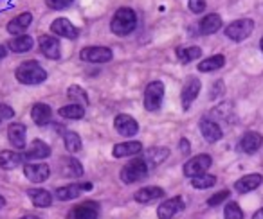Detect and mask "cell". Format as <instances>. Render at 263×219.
Returning <instances> with one entry per match:
<instances>
[{"instance_id":"22","label":"cell","mask_w":263,"mask_h":219,"mask_svg":"<svg viewBox=\"0 0 263 219\" xmlns=\"http://www.w3.org/2000/svg\"><path fill=\"white\" fill-rule=\"evenodd\" d=\"M31 117H33L34 124L38 126H45L52 117V110L49 104H44V102H36V104L31 108Z\"/></svg>"},{"instance_id":"36","label":"cell","mask_w":263,"mask_h":219,"mask_svg":"<svg viewBox=\"0 0 263 219\" xmlns=\"http://www.w3.org/2000/svg\"><path fill=\"white\" fill-rule=\"evenodd\" d=\"M63 142H65V149L69 153H78L81 149V137L74 132H67L63 135Z\"/></svg>"},{"instance_id":"21","label":"cell","mask_w":263,"mask_h":219,"mask_svg":"<svg viewBox=\"0 0 263 219\" xmlns=\"http://www.w3.org/2000/svg\"><path fill=\"white\" fill-rule=\"evenodd\" d=\"M200 132L208 142H216L222 139V128L211 119H202L200 121Z\"/></svg>"},{"instance_id":"2","label":"cell","mask_w":263,"mask_h":219,"mask_svg":"<svg viewBox=\"0 0 263 219\" xmlns=\"http://www.w3.org/2000/svg\"><path fill=\"white\" fill-rule=\"evenodd\" d=\"M16 79L22 84H40L47 79V72L38 61H24L15 72Z\"/></svg>"},{"instance_id":"33","label":"cell","mask_w":263,"mask_h":219,"mask_svg":"<svg viewBox=\"0 0 263 219\" xmlns=\"http://www.w3.org/2000/svg\"><path fill=\"white\" fill-rule=\"evenodd\" d=\"M202 56L200 47H180L177 49V58L180 59V63H191L193 59H198Z\"/></svg>"},{"instance_id":"4","label":"cell","mask_w":263,"mask_h":219,"mask_svg":"<svg viewBox=\"0 0 263 219\" xmlns=\"http://www.w3.org/2000/svg\"><path fill=\"white\" fill-rule=\"evenodd\" d=\"M164 92L166 88L162 81H152L144 90V108L148 112H157L162 104V99H164Z\"/></svg>"},{"instance_id":"35","label":"cell","mask_w":263,"mask_h":219,"mask_svg":"<svg viewBox=\"0 0 263 219\" xmlns=\"http://www.w3.org/2000/svg\"><path fill=\"white\" fill-rule=\"evenodd\" d=\"M63 174L78 178V176L83 174V167H81V164L76 158H67V160L63 162Z\"/></svg>"},{"instance_id":"29","label":"cell","mask_w":263,"mask_h":219,"mask_svg":"<svg viewBox=\"0 0 263 219\" xmlns=\"http://www.w3.org/2000/svg\"><path fill=\"white\" fill-rule=\"evenodd\" d=\"M223 65H226V56L215 54V56H211V58L204 59V61L198 65V70H200V72H215V70L222 69Z\"/></svg>"},{"instance_id":"26","label":"cell","mask_w":263,"mask_h":219,"mask_svg":"<svg viewBox=\"0 0 263 219\" xmlns=\"http://www.w3.org/2000/svg\"><path fill=\"white\" fill-rule=\"evenodd\" d=\"M220 27H222V16L216 15V13H211V15L204 16L200 22V33L202 34H215L216 31H220Z\"/></svg>"},{"instance_id":"44","label":"cell","mask_w":263,"mask_h":219,"mask_svg":"<svg viewBox=\"0 0 263 219\" xmlns=\"http://www.w3.org/2000/svg\"><path fill=\"white\" fill-rule=\"evenodd\" d=\"M252 219H263V207L259 208V210L254 212V215H252Z\"/></svg>"},{"instance_id":"3","label":"cell","mask_w":263,"mask_h":219,"mask_svg":"<svg viewBox=\"0 0 263 219\" xmlns=\"http://www.w3.org/2000/svg\"><path fill=\"white\" fill-rule=\"evenodd\" d=\"M148 172H150V165H148V162L144 160L143 157H137L132 162H128V164L123 167V171H121V180L130 185V183H136V182L144 180Z\"/></svg>"},{"instance_id":"38","label":"cell","mask_w":263,"mask_h":219,"mask_svg":"<svg viewBox=\"0 0 263 219\" xmlns=\"http://www.w3.org/2000/svg\"><path fill=\"white\" fill-rule=\"evenodd\" d=\"M227 198H229V190H220V192L213 194V196L209 198L208 205H209V207H216V205H220L222 201H226Z\"/></svg>"},{"instance_id":"17","label":"cell","mask_w":263,"mask_h":219,"mask_svg":"<svg viewBox=\"0 0 263 219\" xmlns=\"http://www.w3.org/2000/svg\"><path fill=\"white\" fill-rule=\"evenodd\" d=\"M26 135H27V129L24 124H20V122H15V124L9 126L8 129V139L9 142H11L13 147H16V149H24L26 147Z\"/></svg>"},{"instance_id":"20","label":"cell","mask_w":263,"mask_h":219,"mask_svg":"<svg viewBox=\"0 0 263 219\" xmlns=\"http://www.w3.org/2000/svg\"><path fill=\"white\" fill-rule=\"evenodd\" d=\"M261 146H263V137L259 135L258 132H247L240 140L241 151H245V153H249V155L256 153Z\"/></svg>"},{"instance_id":"25","label":"cell","mask_w":263,"mask_h":219,"mask_svg":"<svg viewBox=\"0 0 263 219\" xmlns=\"http://www.w3.org/2000/svg\"><path fill=\"white\" fill-rule=\"evenodd\" d=\"M33 45H34V41L29 34H20V36H15L11 41H9L8 49L11 52H16V54H22V52L31 51Z\"/></svg>"},{"instance_id":"9","label":"cell","mask_w":263,"mask_h":219,"mask_svg":"<svg viewBox=\"0 0 263 219\" xmlns=\"http://www.w3.org/2000/svg\"><path fill=\"white\" fill-rule=\"evenodd\" d=\"M114 128L119 133L121 137H136L137 132H139V124L134 117L126 114H121L114 119Z\"/></svg>"},{"instance_id":"43","label":"cell","mask_w":263,"mask_h":219,"mask_svg":"<svg viewBox=\"0 0 263 219\" xmlns=\"http://www.w3.org/2000/svg\"><path fill=\"white\" fill-rule=\"evenodd\" d=\"M8 56V47H4V45H0V61Z\"/></svg>"},{"instance_id":"14","label":"cell","mask_w":263,"mask_h":219,"mask_svg":"<svg viewBox=\"0 0 263 219\" xmlns=\"http://www.w3.org/2000/svg\"><path fill=\"white\" fill-rule=\"evenodd\" d=\"M263 182V176L258 174V172H252V174H245L241 176L240 180H236L234 182V189H236V192H251V190L258 189L259 185H261Z\"/></svg>"},{"instance_id":"48","label":"cell","mask_w":263,"mask_h":219,"mask_svg":"<svg viewBox=\"0 0 263 219\" xmlns=\"http://www.w3.org/2000/svg\"><path fill=\"white\" fill-rule=\"evenodd\" d=\"M259 47H261V52H263V38H261V41H259Z\"/></svg>"},{"instance_id":"12","label":"cell","mask_w":263,"mask_h":219,"mask_svg":"<svg viewBox=\"0 0 263 219\" xmlns=\"http://www.w3.org/2000/svg\"><path fill=\"white\" fill-rule=\"evenodd\" d=\"M200 88H202V83L197 77L186 81V84H184V88H182V94H180L184 110H190V106L193 104V101L198 97V94H200Z\"/></svg>"},{"instance_id":"10","label":"cell","mask_w":263,"mask_h":219,"mask_svg":"<svg viewBox=\"0 0 263 219\" xmlns=\"http://www.w3.org/2000/svg\"><path fill=\"white\" fill-rule=\"evenodd\" d=\"M51 31L56 34V36L67 38V40H76V38L80 36L78 27L67 18H56L54 22L51 24Z\"/></svg>"},{"instance_id":"16","label":"cell","mask_w":263,"mask_h":219,"mask_svg":"<svg viewBox=\"0 0 263 219\" xmlns=\"http://www.w3.org/2000/svg\"><path fill=\"white\" fill-rule=\"evenodd\" d=\"M49 155H51V147H49L44 140H33V142L27 146L24 158H27V160H44Z\"/></svg>"},{"instance_id":"19","label":"cell","mask_w":263,"mask_h":219,"mask_svg":"<svg viewBox=\"0 0 263 219\" xmlns=\"http://www.w3.org/2000/svg\"><path fill=\"white\" fill-rule=\"evenodd\" d=\"M40 51H42V54L49 59H60V56H62V49H60L58 38H52V36L40 38Z\"/></svg>"},{"instance_id":"45","label":"cell","mask_w":263,"mask_h":219,"mask_svg":"<svg viewBox=\"0 0 263 219\" xmlns=\"http://www.w3.org/2000/svg\"><path fill=\"white\" fill-rule=\"evenodd\" d=\"M81 190H92V183H80Z\"/></svg>"},{"instance_id":"39","label":"cell","mask_w":263,"mask_h":219,"mask_svg":"<svg viewBox=\"0 0 263 219\" xmlns=\"http://www.w3.org/2000/svg\"><path fill=\"white\" fill-rule=\"evenodd\" d=\"M47 6L54 11H62V9H67L70 4H72L74 0H45Z\"/></svg>"},{"instance_id":"40","label":"cell","mask_w":263,"mask_h":219,"mask_svg":"<svg viewBox=\"0 0 263 219\" xmlns=\"http://www.w3.org/2000/svg\"><path fill=\"white\" fill-rule=\"evenodd\" d=\"M190 9L193 13H202L205 9V0H190Z\"/></svg>"},{"instance_id":"31","label":"cell","mask_w":263,"mask_h":219,"mask_svg":"<svg viewBox=\"0 0 263 219\" xmlns=\"http://www.w3.org/2000/svg\"><path fill=\"white\" fill-rule=\"evenodd\" d=\"M67 97H69L70 101L74 102V104H80V106H87L88 102H90L87 92H85L81 86H78V84H72V86H69V90H67Z\"/></svg>"},{"instance_id":"42","label":"cell","mask_w":263,"mask_h":219,"mask_svg":"<svg viewBox=\"0 0 263 219\" xmlns=\"http://www.w3.org/2000/svg\"><path fill=\"white\" fill-rule=\"evenodd\" d=\"M179 147H180V151H182L184 155H190V142H187V139H180Z\"/></svg>"},{"instance_id":"37","label":"cell","mask_w":263,"mask_h":219,"mask_svg":"<svg viewBox=\"0 0 263 219\" xmlns=\"http://www.w3.org/2000/svg\"><path fill=\"white\" fill-rule=\"evenodd\" d=\"M223 219H243V210L240 208V205L231 201L223 208Z\"/></svg>"},{"instance_id":"13","label":"cell","mask_w":263,"mask_h":219,"mask_svg":"<svg viewBox=\"0 0 263 219\" xmlns=\"http://www.w3.org/2000/svg\"><path fill=\"white\" fill-rule=\"evenodd\" d=\"M99 217V205L96 201H83L78 207L72 208L70 219H98Z\"/></svg>"},{"instance_id":"11","label":"cell","mask_w":263,"mask_h":219,"mask_svg":"<svg viewBox=\"0 0 263 219\" xmlns=\"http://www.w3.org/2000/svg\"><path fill=\"white\" fill-rule=\"evenodd\" d=\"M24 174L27 180L34 183H42L51 176V169L47 164H36V162H29V164L24 165Z\"/></svg>"},{"instance_id":"1","label":"cell","mask_w":263,"mask_h":219,"mask_svg":"<svg viewBox=\"0 0 263 219\" xmlns=\"http://www.w3.org/2000/svg\"><path fill=\"white\" fill-rule=\"evenodd\" d=\"M137 26V15L134 9L130 8H121L116 11L112 22H110V29H112L114 34L117 36H126L132 31L136 29Z\"/></svg>"},{"instance_id":"47","label":"cell","mask_w":263,"mask_h":219,"mask_svg":"<svg viewBox=\"0 0 263 219\" xmlns=\"http://www.w3.org/2000/svg\"><path fill=\"white\" fill-rule=\"evenodd\" d=\"M4 205H6V201H4V198H2V196H0V208H2V207H4Z\"/></svg>"},{"instance_id":"15","label":"cell","mask_w":263,"mask_h":219,"mask_svg":"<svg viewBox=\"0 0 263 219\" xmlns=\"http://www.w3.org/2000/svg\"><path fill=\"white\" fill-rule=\"evenodd\" d=\"M31 22H33V15L31 13H20L18 16H15L8 24V33L13 34V36H20V34L26 33L27 27L31 26Z\"/></svg>"},{"instance_id":"41","label":"cell","mask_w":263,"mask_h":219,"mask_svg":"<svg viewBox=\"0 0 263 219\" xmlns=\"http://www.w3.org/2000/svg\"><path fill=\"white\" fill-rule=\"evenodd\" d=\"M15 115V110L8 104H0V117L2 119H11Z\"/></svg>"},{"instance_id":"7","label":"cell","mask_w":263,"mask_h":219,"mask_svg":"<svg viewBox=\"0 0 263 219\" xmlns=\"http://www.w3.org/2000/svg\"><path fill=\"white\" fill-rule=\"evenodd\" d=\"M186 208V203L180 196L170 198V200H164L157 208V217L159 219H172L175 217L179 212H182Z\"/></svg>"},{"instance_id":"49","label":"cell","mask_w":263,"mask_h":219,"mask_svg":"<svg viewBox=\"0 0 263 219\" xmlns=\"http://www.w3.org/2000/svg\"><path fill=\"white\" fill-rule=\"evenodd\" d=\"M0 121H2V117H0Z\"/></svg>"},{"instance_id":"46","label":"cell","mask_w":263,"mask_h":219,"mask_svg":"<svg viewBox=\"0 0 263 219\" xmlns=\"http://www.w3.org/2000/svg\"><path fill=\"white\" fill-rule=\"evenodd\" d=\"M20 219H40L38 215H24V217H20Z\"/></svg>"},{"instance_id":"30","label":"cell","mask_w":263,"mask_h":219,"mask_svg":"<svg viewBox=\"0 0 263 219\" xmlns=\"http://www.w3.org/2000/svg\"><path fill=\"white\" fill-rule=\"evenodd\" d=\"M80 194H81V185H80V183H70V185L60 187V189L56 190V198H58L60 201L76 200Z\"/></svg>"},{"instance_id":"8","label":"cell","mask_w":263,"mask_h":219,"mask_svg":"<svg viewBox=\"0 0 263 219\" xmlns=\"http://www.w3.org/2000/svg\"><path fill=\"white\" fill-rule=\"evenodd\" d=\"M112 56H114L112 49L99 47V45H96V47H85L80 52V58L88 63H106L112 59Z\"/></svg>"},{"instance_id":"23","label":"cell","mask_w":263,"mask_h":219,"mask_svg":"<svg viewBox=\"0 0 263 219\" xmlns=\"http://www.w3.org/2000/svg\"><path fill=\"white\" fill-rule=\"evenodd\" d=\"M22 162H24V157L20 153H16V151H11V149L0 151V167L6 169V171L16 169Z\"/></svg>"},{"instance_id":"34","label":"cell","mask_w":263,"mask_h":219,"mask_svg":"<svg viewBox=\"0 0 263 219\" xmlns=\"http://www.w3.org/2000/svg\"><path fill=\"white\" fill-rule=\"evenodd\" d=\"M215 183H216V176L208 174V172H204V174H198V176H193V178H191V185H193L195 189H211Z\"/></svg>"},{"instance_id":"18","label":"cell","mask_w":263,"mask_h":219,"mask_svg":"<svg viewBox=\"0 0 263 219\" xmlns=\"http://www.w3.org/2000/svg\"><path fill=\"white\" fill-rule=\"evenodd\" d=\"M143 151V144L137 142V140H128V142L116 144L112 149L114 157L116 158H124V157H134V155H139Z\"/></svg>"},{"instance_id":"5","label":"cell","mask_w":263,"mask_h":219,"mask_svg":"<svg viewBox=\"0 0 263 219\" xmlns=\"http://www.w3.org/2000/svg\"><path fill=\"white\" fill-rule=\"evenodd\" d=\"M252 31H254V22L249 18H240L226 27V36L233 41H243L251 36Z\"/></svg>"},{"instance_id":"6","label":"cell","mask_w":263,"mask_h":219,"mask_svg":"<svg viewBox=\"0 0 263 219\" xmlns=\"http://www.w3.org/2000/svg\"><path fill=\"white\" fill-rule=\"evenodd\" d=\"M211 164H213V160L209 155H197V157L190 158V160L184 164V174H186L187 178L204 174V172H208V169L211 167Z\"/></svg>"},{"instance_id":"28","label":"cell","mask_w":263,"mask_h":219,"mask_svg":"<svg viewBox=\"0 0 263 219\" xmlns=\"http://www.w3.org/2000/svg\"><path fill=\"white\" fill-rule=\"evenodd\" d=\"M168 157H170L168 147H152L143 158L148 162V165H150V169H152V167H155V165H161Z\"/></svg>"},{"instance_id":"32","label":"cell","mask_w":263,"mask_h":219,"mask_svg":"<svg viewBox=\"0 0 263 219\" xmlns=\"http://www.w3.org/2000/svg\"><path fill=\"white\" fill-rule=\"evenodd\" d=\"M60 115H62L63 119H72V121H76V119H83L85 106H80V104H74V102H70V104L62 106V108H60Z\"/></svg>"},{"instance_id":"27","label":"cell","mask_w":263,"mask_h":219,"mask_svg":"<svg viewBox=\"0 0 263 219\" xmlns=\"http://www.w3.org/2000/svg\"><path fill=\"white\" fill-rule=\"evenodd\" d=\"M27 196L31 198L34 207L45 208V207H51V203H52V194L45 189H31L29 192H27Z\"/></svg>"},{"instance_id":"24","label":"cell","mask_w":263,"mask_h":219,"mask_svg":"<svg viewBox=\"0 0 263 219\" xmlns=\"http://www.w3.org/2000/svg\"><path fill=\"white\" fill-rule=\"evenodd\" d=\"M162 196H164V189H161V187H143V189L137 190L134 198L139 203H152V201L159 200Z\"/></svg>"}]
</instances>
